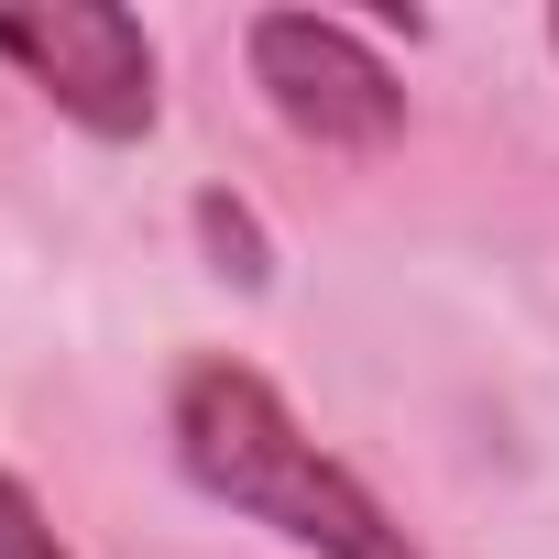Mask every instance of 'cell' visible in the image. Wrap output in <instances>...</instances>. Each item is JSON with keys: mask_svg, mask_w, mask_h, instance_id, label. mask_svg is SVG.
<instances>
[{"mask_svg": "<svg viewBox=\"0 0 559 559\" xmlns=\"http://www.w3.org/2000/svg\"><path fill=\"white\" fill-rule=\"evenodd\" d=\"M0 559H78V548L45 526V504H34L12 472H0Z\"/></svg>", "mask_w": 559, "mask_h": 559, "instance_id": "cell-4", "label": "cell"}, {"mask_svg": "<svg viewBox=\"0 0 559 559\" xmlns=\"http://www.w3.org/2000/svg\"><path fill=\"white\" fill-rule=\"evenodd\" d=\"M548 45H559V12H548Z\"/></svg>", "mask_w": 559, "mask_h": 559, "instance_id": "cell-6", "label": "cell"}, {"mask_svg": "<svg viewBox=\"0 0 559 559\" xmlns=\"http://www.w3.org/2000/svg\"><path fill=\"white\" fill-rule=\"evenodd\" d=\"M252 78H263L274 110H286V132H308V143H330V154H373V143H395V121H406L395 67H384L352 23H319V12H263V23H252Z\"/></svg>", "mask_w": 559, "mask_h": 559, "instance_id": "cell-2", "label": "cell"}, {"mask_svg": "<svg viewBox=\"0 0 559 559\" xmlns=\"http://www.w3.org/2000/svg\"><path fill=\"white\" fill-rule=\"evenodd\" d=\"M0 56H12L78 132L132 143L154 132V45L110 0H56V12H0Z\"/></svg>", "mask_w": 559, "mask_h": 559, "instance_id": "cell-3", "label": "cell"}, {"mask_svg": "<svg viewBox=\"0 0 559 559\" xmlns=\"http://www.w3.org/2000/svg\"><path fill=\"white\" fill-rule=\"evenodd\" d=\"M176 461L198 472V493H219L230 515L274 526L308 559H417L406 526L286 417L252 362H187L176 373Z\"/></svg>", "mask_w": 559, "mask_h": 559, "instance_id": "cell-1", "label": "cell"}, {"mask_svg": "<svg viewBox=\"0 0 559 559\" xmlns=\"http://www.w3.org/2000/svg\"><path fill=\"white\" fill-rule=\"evenodd\" d=\"M198 219H209V241H219V252H230V274H241V286H252V274H263V252H252V219H230V209H219V198H209V209H198Z\"/></svg>", "mask_w": 559, "mask_h": 559, "instance_id": "cell-5", "label": "cell"}]
</instances>
